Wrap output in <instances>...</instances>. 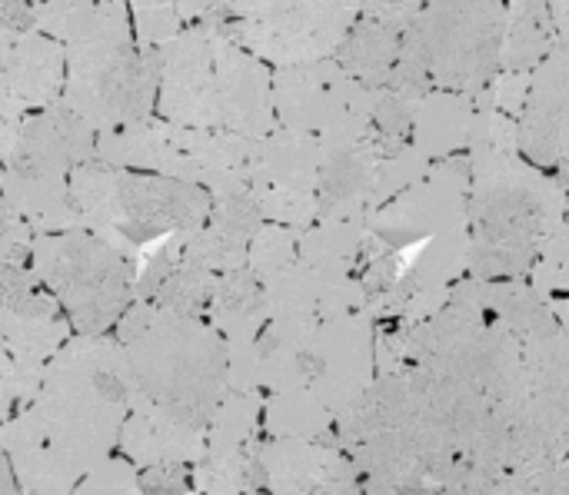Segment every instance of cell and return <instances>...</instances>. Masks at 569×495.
I'll return each instance as SVG.
<instances>
[{"label":"cell","mask_w":569,"mask_h":495,"mask_svg":"<svg viewBox=\"0 0 569 495\" xmlns=\"http://www.w3.org/2000/svg\"><path fill=\"white\" fill-rule=\"evenodd\" d=\"M67 50L40 30L0 37V90L27 110H47L63 97Z\"/></svg>","instance_id":"7402d4cb"},{"label":"cell","mask_w":569,"mask_h":495,"mask_svg":"<svg viewBox=\"0 0 569 495\" xmlns=\"http://www.w3.org/2000/svg\"><path fill=\"white\" fill-rule=\"evenodd\" d=\"M557 47V27L550 3H507V30H503V53L500 73L507 77H533V70L550 57Z\"/></svg>","instance_id":"f546056e"},{"label":"cell","mask_w":569,"mask_h":495,"mask_svg":"<svg viewBox=\"0 0 569 495\" xmlns=\"http://www.w3.org/2000/svg\"><path fill=\"white\" fill-rule=\"evenodd\" d=\"M40 380H43V370L20 366L0 350V423L30 410V403L40 393Z\"/></svg>","instance_id":"8d00e7d4"},{"label":"cell","mask_w":569,"mask_h":495,"mask_svg":"<svg viewBox=\"0 0 569 495\" xmlns=\"http://www.w3.org/2000/svg\"><path fill=\"white\" fill-rule=\"evenodd\" d=\"M130 23L140 47H163L187 30L180 3H130Z\"/></svg>","instance_id":"d590c367"},{"label":"cell","mask_w":569,"mask_h":495,"mask_svg":"<svg viewBox=\"0 0 569 495\" xmlns=\"http://www.w3.org/2000/svg\"><path fill=\"white\" fill-rule=\"evenodd\" d=\"M357 3H213V23L270 70L337 57Z\"/></svg>","instance_id":"30bf717a"},{"label":"cell","mask_w":569,"mask_h":495,"mask_svg":"<svg viewBox=\"0 0 569 495\" xmlns=\"http://www.w3.org/2000/svg\"><path fill=\"white\" fill-rule=\"evenodd\" d=\"M207 323L220 333L227 350L257 343V336L270 323V300L250 266L217 276L207 306Z\"/></svg>","instance_id":"83f0119b"},{"label":"cell","mask_w":569,"mask_h":495,"mask_svg":"<svg viewBox=\"0 0 569 495\" xmlns=\"http://www.w3.org/2000/svg\"><path fill=\"white\" fill-rule=\"evenodd\" d=\"M0 495H20L17 479H13V469H10V459L3 456V449H0Z\"/></svg>","instance_id":"ee69618b"},{"label":"cell","mask_w":569,"mask_h":495,"mask_svg":"<svg viewBox=\"0 0 569 495\" xmlns=\"http://www.w3.org/2000/svg\"><path fill=\"white\" fill-rule=\"evenodd\" d=\"M323 147L313 137L293 130H273L253 140L250 193L263 213V223L287 230H310L317 223V183Z\"/></svg>","instance_id":"4fadbf2b"},{"label":"cell","mask_w":569,"mask_h":495,"mask_svg":"<svg viewBox=\"0 0 569 495\" xmlns=\"http://www.w3.org/2000/svg\"><path fill=\"white\" fill-rule=\"evenodd\" d=\"M33 230L0 196V266H23L33 253Z\"/></svg>","instance_id":"f35d334b"},{"label":"cell","mask_w":569,"mask_h":495,"mask_svg":"<svg viewBox=\"0 0 569 495\" xmlns=\"http://www.w3.org/2000/svg\"><path fill=\"white\" fill-rule=\"evenodd\" d=\"M273 113L280 130L320 140V147L360 140L373 127V90L357 83L333 57L273 70Z\"/></svg>","instance_id":"8fae6325"},{"label":"cell","mask_w":569,"mask_h":495,"mask_svg":"<svg viewBox=\"0 0 569 495\" xmlns=\"http://www.w3.org/2000/svg\"><path fill=\"white\" fill-rule=\"evenodd\" d=\"M97 160V133L63 103L30 113L17 127L0 130V163L10 173L70 176L77 166Z\"/></svg>","instance_id":"e0dca14e"},{"label":"cell","mask_w":569,"mask_h":495,"mask_svg":"<svg viewBox=\"0 0 569 495\" xmlns=\"http://www.w3.org/2000/svg\"><path fill=\"white\" fill-rule=\"evenodd\" d=\"M260 446L240 449V453H203V459L193 466V493L197 495H253L267 493L263 483V463Z\"/></svg>","instance_id":"1f68e13d"},{"label":"cell","mask_w":569,"mask_h":495,"mask_svg":"<svg viewBox=\"0 0 569 495\" xmlns=\"http://www.w3.org/2000/svg\"><path fill=\"white\" fill-rule=\"evenodd\" d=\"M0 130H3V120H0Z\"/></svg>","instance_id":"c3c4849f"},{"label":"cell","mask_w":569,"mask_h":495,"mask_svg":"<svg viewBox=\"0 0 569 495\" xmlns=\"http://www.w3.org/2000/svg\"><path fill=\"white\" fill-rule=\"evenodd\" d=\"M517 143L523 160L569 196V43L563 40L530 77V93L517 117Z\"/></svg>","instance_id":"2e32d148"},{"label":"cell","mask_w":569,"mask_h":495,"mask_svg":"<svg viewBox=\"0 0 569 495\" xmlns=\"http://www.w3.org/2000/svg\"><path fill=\"white\" fill-rule=\"evenodd\" d=\"M187 30L160 50L157 117L183 130H220L213 70V3H180Z\"/></svg>","instance_id":"7c38bea8"},{"label":"cell","mask_w":569,"mask_h":495,"mask_svg":"<svg viewBox=\"0 0 569 495\" xmlns=\"http://www.w3.org/2000/svg\"><path fill=\"white\" fill-rule=\"evenodd\" d=\"M333 416L307 390L277 393L263 400V440H303L327 443Z\"/></svg>","instance_id":"4dcf8cb0"},{"label":"cell","mask_w":569,"mask_h":495,"mask_svg":"<svg viewBox=\"0 0 569 495\" xmlns=\"http://www.w3.org/2000/svg\"><path fill=\"white\" fill-rule=\"evenodd\" d=\"M533 486H537V495H569V459L553 469L533 473Z\"/></svg>","instance_id":"b9f144b4"},{"label":"cell","mask_w":569,"mask_h":495,"mask_svg":"<svg viewBox=\"0 0 569 495\" xmlns=\"http://www.w3.org/2000/svg\"><path fill=\"white\" fill-rule=\"evenodd\" d=\"M377 383V333L367 313L323 323L300 356V390L337 420Z\"/></svg>","instance_id":"9a60e30c"},{"label":"cell","mask_w":569,"mask_h":495,"mask_svg":"<svg viewBox=\"0 0 569 495\" xmlns=\"http://www.w3.org/2000/svg\"><path fill=\"white\" fill-rule=\"evenodd\" d=\"M193 489V466L167 463L140 469V493L143 495H187Z\"/></svg>","instance_id":"ab89813d"},{"label":"cell","mask_w":569,"mask_h":495,"mask_svg":"<svg viewBox=\"0 0 569 495\" xmlns=\"http://www.w3.org/2000/svg\"><path fill=\"white\" fill-rule=\"evenodd\" d=\"M533 290L540 293V300L547 303L550 316L557 320V326L569 336V233L563 230L547 253L540 256V263L530 273Z\"/></svg>","instance_id":"836d02e7"},{"label":"cell","mask_w":569,"mask_h":495,"mask_svg":"<svg viewBox=\"0 0 569 495\" xmlns=\"http://www.w3.org/2000/svg\"><path fill=\"white\" fill-rule=\"evenodd\" d=\"M117 449H120V459H127L137 469L167 466V463L197 466L207 453V433L177 423L173 416L160 413L137 393Z\"/></svg>","instance_id":"cb8c5ba5"},{"label":"cell","mask_w":569,"mask_h":495,"mask_svg":"<svg viewBox=\"0 0 569 495\" xmlns=\"http://www.w3.org/2000/svg\"><path fill=\"white\" fill-rule=\"evenodd\" d=\"M420 7L423 3H357V20L333 60L367 90H387Z\"/></svg>","instance_id":"44dd1931"},{"label":"cell","mask_w":569,"mask_h":495,"mask_svg":"<svg viewBox=\"0 0 569 495\" xmlns=\"http://www.w3.org/2000/svg\"><path fill=\"white\" fill-rule=\"evenodd\" d=\"M253 495H270V493H253Z\"/></svg>","instance_id":"7dc6e473"},{"label":"cell","mask_w":569,"mask_h":495,"mask_svg":"<svg viewBox=\"0 0 569 495\" xmlns=\"http://www.w3.org/2000/svg\"><path fill=\"white\" fill-rule=\"evenodd\" d=\"M0 180H3V163H0Z\"/></svg>","instance_id":"bcb514c9"},{"label":"cell","mask_w":569,"mask_h":495,"mask_svg":"<svg viewBox=\"0 0 569 495\" xmlns=\"http://www.w3.org/2000/svg\"><path fill=\"white\" fill-rule=\"evenodd\" d=\"M117 343L150 406L190 430H210L230 393V353L210 323L137 300L117 323Z\"/></svg>","instance_id":"277c9868"},{"label":"cell","mask_w":569,"mask_h":495,"mask_svg":"<svg viewBox=\"0 0 569 495\" xmlns=\"http://www.w3.org/2000/svg\"><path fill=\"white\" fill-rule=\"evenodd\" d=\"M73 495H143L140 493V469L130 466L127 459H107L97 469H90Z\"/></svg>","instance_id":"74e56055"},{"label":"cell","mask_w":569,"mask_h":495,"mask_svg":"<svg viewBox=\"0 0 569 495\" xmlns=\"http://www.w3.org/2000/svg\"><path fill=\"white\" fill-rule=\"evenodd\" d=\"M70 196L83 230L137 260L140 246L200 230L210 220L213 196L203 186L113 170L100 160L70 173Z\"/></svg>","instance_id":"8992f818"},{"label":"cell","mask_w":569,"mask_h":495,"mask_svg":"<svg viewBox=\"0 0 569 495\" xmlns=\"http://www.w3.org/2000/svg\"><path fill=\"white\" fill-rule=\"evenodd\" d=\"M467 156V276L530 280L547 246L567 230L569 196L523 160L517 123L493 110V97L477 117Z\"/></svg>","instance_id":"7a4b0ae2"},{"label":"cell","mask_w":569,"mask_h":495,"mask_svg":"<svg viewBox=\"0 0 569 495\" xmlns=\"http://www.w3.org/2000/svg\"><path fill=\"white\" fill-rule=\"evenodd\" d=\"M257 440H263V396L230 390L207 430V453H240Z\"/></svg>","instance_id":"d6a6232c"},{"label":"cell","mask_w":569,"mask_h":495,"mask_svg":"<svg viewBox=\"0 0 569 495\" xmlns=\"http://www.w3.org/2000/svg\"><path fill=\"white\" fill-rule=\"evenodd\" d=\"M0 196L33 230V236L83 230L80 210L70 196V176H33V173L3 170Z\"/></svg>","instance_id":"4316f807"},{"label":"cell","mask_w":569,"mask_h":495,"mask_svg":"<svg viewBox=\"0 0 569 495\" xmlns=\"http://www.w3.org/2000/svg\"><path fill=\"white\" fill-rule=\"evenodd\" d=\"M467 196H470V156L443 160L423 180H417L397 200L377 210L367 230L383 250L407 253L410 246H423L440 233L463 230Z\"/></svg>","instance_id":"5bb4252c"},{"label":"cell","mask_w":569,"mask_h":495,"mask_svg":"<svg viewBox=\"0 0 569 495\" xmlns=\"http://www.w3.org/2000/svg\"><path fill=\"white\" fill-rule=\"evenodd\" d=\"M507 3H423L413 17L403 57L387 93L423 100L427 93L487 97L500 77Z\"/></svg>","instance_id":"5b68a950"},{"label":"cell","mask_w":569,"mask_h":495,"mask_svg":"<svg viewBox=\"0 0 569 495\" xmlns=\"http://www.w3.org/2000/svg\"><path fill=\"white\" fill-rule=\"evenodd\" d=\"M0 449L10 459L20 495H73L83 479L40 433L33 416L23 410L0 423Z\"/></svg>","instance_id":"d4e9b609"},{"label":"cell","mask_w":569,"mask_h":495,"mask_svg":"<svg viewBox=\"0 0 569 495\" xmlns=\"http://www.w3.org/2000/svg\"><path fill=\"white\" fill-rule=\"evenodd\" d=\"M37 30L33 3H0V37H20Z\"/></svg>","instance_id":"60d3db41"},{"label":"cell","mask_w":569,"mask_h":495,"mask_svg":"<svg viewBox=\"0 0 569 495\" xmlns=\"http://www.w3.org/2000/svg\"><path fill=\"white\" fill-rule=\"evenodd\" d=\"M70 340L67 316L50 290L23 266H0V350L30 370H43Z\"/></svg>","instance_id":"ac0fdd59"},{"label":"cell","mask_w":569,"mask_h":495,"mask_svg":"<svg viewBox=\"0 0 569 495\" xmlns=\"http://www.w3.org/2000/svg\"><path fill=\"white\" fill-rule=\"evenodd\" d=\"M37 30L63 50L137 40L130 3H37Z\"/></svg>","instance_id":"f1b7e54d"},{"label":"cell","mask_w":569,"mask_h":495,"mask_svg":"<svg viewBox=\"0 0 569 495\" xmlns=\"http://www.w3.org/2000/svg\"><path fill=\"white\" fill-rule=\"evenodd\" d=\"M217 27V23H213ZM213 70H217V110L220 130L243 140H263L277 130L273 113V70L233 43L220 27L213 40Z\"/></svg>","instance_id":"d6986e66"},{"label":"cell","mask_w":569,"mask_h":495,"mask_svg":"<svg viewBox=\"0 0 569 495\" xmlns=\"http://www.w3.org/2000/svg\"><path fill=\"white\" fill-rule=\"evenodd\" d=\"M300 260V230H287L277 223H263L260 233L250 243V260L247 266L253 270V276L260 283H270L277 276H283L290 266H297Z\"/></svg>","instance_id":"e575fe53"},{"label":"cell","mask_w":569,"mask_h":495,"mask_svg":"<svg viewBox=\"0 0 569 495\" xmlns=\"http://www.w3.org/2000/svg\"><path fill=\"white\" fill-rule=\"evenodd\" d=\"M97 160L113 166V170L153 173V176H167V180L200 186L197 166L177 147L170 123H163L160 117L123 127V130L97 133Z\"/></svg>","instance_id":"603a6c76"},{"label":"cell","mask_w":569,"mask_h":495,"mask_svg":"<svg viewBox=\"0 0 569 495\" xmlns=\"http://www.w3.org/2000/svg\"><path fill=\"white\" fill-rule=\"evenodd\" d=\"M553 13V27H557V40L569 43V3H550Z\"/></svg>","instance_id":"7bdbcfd3"},{"label":"cell","mask_w":569,"mask_h":495,"mask_svg":"<svg viewBox=\"0 0 569 495\" xmlns=\"http://www.w3.org/2000/svg\"><path fill=\"white\" fill-rule=\"evenodd\" d=\"M567 233H569V206H567Z\"/></svg>","instance_id":"f6af8a7d"},{"label":"cell","mask_w":569,"mask_h":495,"mask_svg":"<svg viewBox=\"0 0 569 495\" xmlns=\"http://www.w3.org/2000/svg\"><path fill=\"white\" fill-rule=\"evenodd\" d=\"M160 50L130 43H90L67 50L63 103L93 130L110 133L157 117Z\"/></svg>","instance_id":"9c48e42d"},{"label":"cell","mask_w":569,"mask_h":495,"mask_svg":"<svg viewBox=\"0 0 569 495\" xmlns=\"http://www.w3.org/2000/svg\"><path fill=\"white\" fill-rule=\"evenodd\" d=\"M30 266L77 326V336H107L137 303V260L87 230L37 236Z\"/></svg>","instance_id":"52a82bcc"},{"label":"cell","mask_w":569,"mask_h":495,"mask_svg":"<svg viewBox=\"0 0 569 495\" xmlns=\"http://www.w3.org/2000/svg\"><path fill=\"white\" fill-rule=\"evenodd\" d=\"M260 463L270 495H363L360 469L333 443L263 440Z\"/></svg>","instance_id":"ffe728a7"},{"label":"cell","mask_w":569,"mask_h":495,"mask_svg":"<svg viewBox=\"0 0 569 495\" xmlns=\"http://www.w3.org/2000/svg\"><path fill=\"white\" fill-rule=\"evenodd\" d=\"M520 396L510 413V473L569 459V336L557 320L520 340Z\"/></svg>","instance_id":"ba28073f"},{"label":"cell","mask_w":569,"mask_h":495,"mask_svg":"<svg viewBox=\"0 0 569 495\" xmlns=\"http://www.w3.org/2000/svg\"><path fill=\"white\" fill-rule=\"evenodd\" d=\"M327 443L400 495H460L510 473L507 416L473 386L420 366L380 373Z\"/></svg>","instance_id":"6da1fadb"},{"label":"cell","mask_w":569,"mask_h":495,"mask_svg":"<svg viewBox=\"0 0 569 495\" xmlns=\"http://www.w3.org/2000/svg\"><path fill=\"white\" fill-rule=\"evenodd\" d=\"M137 400V380L117 336H70L43 366L30 416L47 443L87 476L120 443Z\"/></svg>","instance_id":"3957f363"},{"label":"cell","mask_w":569,"mask_h":495,"mask_svg":"<svg viewBox=\"0 0 569 495\" xmlns=\"http://www.w3.org/2000/svg\"><path fill=\"white\" fill-rule=\"evenodd\" d=\"M493 90L480 100L457 97V93H427L423 100H413V147L430 160H457L470 153L473 127L480 110L490 103Z\"/></svg>","instance_id":"484cf974"}]
</instances>
